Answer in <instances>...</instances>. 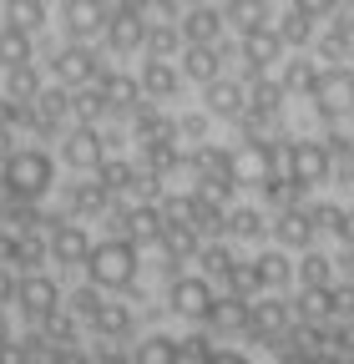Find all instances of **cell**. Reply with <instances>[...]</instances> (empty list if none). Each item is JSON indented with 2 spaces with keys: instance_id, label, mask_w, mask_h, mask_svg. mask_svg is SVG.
<instances>
[{
  "instance_id": "obj_1",
  "label": "cell",
  "mask_w": 354,
  "mask_h": 364,
  "mask_svg": "<svg viewBox=\"0 0 354 364\" xmlns=\"http://www.w3.org/2000/svg\"><path fill=\"white\" fill-rule=\"evenodd\" d=\"M81 273H86V284H97L102 294H127L137 284V273H142V248L132 238H122V233H112V238L92 243Z\"/></svg>"
},
{
  "instance_id": "obj_2",
  "label": "cell",
  "mask_w": 354,
  "mask_h": 364,
  "mask_svg": "<svg viewBox=\"0 0 354 364\" xmlns=\"http://www.w3.org/2000/svg\"><path fill=\"white\" fill-rule=\"evenodd\" d=\"M0 182H6V198L41 203L56 188V157L46 147H16L0 157Z\"/></svg>"
},
{
  "instance_id": "obj_3",
  "label": "cell",
  "mask_w": 354,
  "mask_h": 364,
  "mask_svg": "<svg viewBox=\"0 0 354 364\" xmlns=\"http://www.w3.org/2000/svg\"><path fill=\"white\" fill-rule=\"evenodd\" d=\"M284 177L294 182L299 193H314L334 177V152L329 142H314V136H299V142L284 147Z\"/></svg>"
},
{
  "instance_id": "obj_4",
  "label": "cell",
  "mask_w": 354,
  "mask_h": 364,
  "mask_svg": "<svg viewBox=\"0 0 354 364\" xmlns=\"http://www.w3.org/2000/svg\"><path fill=\"white\" fill-rule=\"evenodd\" d=\"M31 324H46V318L56 314V309H66V294H61V284L51 279V273H21L16 279V299H11Z\"/></svg>"
},
{
  "instance_id": "obj_5",
  "label": "cell",
  "mask_w": 354,
  "mask_h": 364,
  "mask_svg": "<svg viewBox=\"0 0 354 364\" xmlns=\"http://www.w3.org/2000/svg\"><path fill=\"white\" fill-rule=\"evenodd\" d=\"M309 102L324 122H344L354 112V71L349 66H324L319 71V86L309 91Z\"/></svg>"
},
{
  "instance_id": "obj_6",
  "label": "cell",
  "mask_w": 354,
  "mask_h": 364,
  "mask_svg": "<svg viewBox=\"0 0 354 364\" xmlns=\"http://www.w3.org/2000/svg\"><path fill=\"white\" fill-rule=\"evenodd\" d=\"M213 279L208 273H177V279L167 284V309L177 314V318H193V324H203L208 318V309H213Z\"/></svg>"
},
{
  "instance_id": "obj_7",
  "label": "cell",
  "mask_w": 354,
  "mask_h": 364,
  "mask_svg": "<svg viewBox=\"0 0 354 364\" xmlns=\"http://www.w3.org/2000/svg\"><path fill=\"white\" fill-rule=\"evenodd\" d=\"M51 71H56V81L61 86H97V76L107 71V61H102V51H92L86 41H66L61 51H56V61H51Z\"/></svg>"
},
{
  "instance_id": "obj_8",
  "label": "cell",
  "mask_w": 354,
  "mask_h": 364,
  "mask_svg": "<svg viewBox=\"0 0 354 364\" xmlns=\"http://www.w3.org/2000/svg\"><path fill=\"white\" fill-rule=\"evenodd\" d=\"M46 253H51V263H66V268H81L86 263V253H92V233H86V223H76V218H51V238H46Z\"/></svg>"
},
{
  "instance_id": "obj_9",
  "label": "cell",
  "mask_w": 354,
  "mask_h": 364,
  "mask_svg": "<svg viewBox=\"0 0 354 364\" xmlns=\"http://www.w3.org/2000/svg\"><path fill=\"white\" fill-rule=\"evenodd\" d=\"M61 157H66V167H71V172H97V167L112 157V142H107L97 127H66Z\"/></svg>"
},
{
  "instance_id": "obj_10",
  "label": "cell",
  "mask_w": 354,
  "mask_h": 364,
  "mask_svg": "<svg viewBox=\"0 0 354 364\" xmlns=\"http://www.w3.org/2000/svg\"><path fill=\"white\" fill-rule=\"evenodd\" d=\"M238 56H243V71L248 76H269V66H284L289 46H284V36L274 26H263V31H248L238 41Z\"/></svg>"
},
{
  "instance_id": "obj_11",
  "label": "cell",
  "mask_w": 354,
  "mask_h": 364,
  "mask_svg": "<svg viewBox=\"0 0 354 364\" xmlns=\"http://www.w3.org/2000/svg\"><path fill=\"white\" fill-rule=\"evenodd\" d=\"M289 284H294V258H289V248H263V253L248 258V289H253V294H279V289H289Z\"/></svg>"
},
{
  "instance_id": "obj_12",
  "label": "cell",
  "mask_w": 354,
  "mask_h": 364,
  "mask_svg": "<svg viewBox=\"0 0 354 364\" xmlns=\"http://www.w3.org/2000/svg\"><path fill=\"white\" fill-rule=\"evenodd\" d=\"M162 228H167V208H162V203H132V208H117V233L132 238L137 248H142V243L157 248Z\"/></svg>"
},
{
  "instance_id": "obj_13",
  "label": "cell",
  "mask_w": 354,
  "mask_h": 364,
  "mask_svg": "<svg viewBox=\"0 0 354 364\" xmlns=\"http://www.w3.org/2000/svg\"><path fill=\"white\" fill-rule=\"evenodd\" d=\"M289 324H294L289 299H279V294H258V299H248V329H243V334H253V339H284Z\"/></svg>"
},
{
  "instance_id": "obj_14",
  "label": "cell",
  "mask_w": 354,
  "mask_h": 364,
  "mask_svg": "<svg viewBox=\"0 0 354 364\" xmlns=\"http://www.w3.org/2000/svg\"><path fill=\"white\" fill-rule=\"evenodd\" d=\"M102 41H107L112 56H137L142 46H147V16H142V11H117V6H112Z\"/></svg>"
},
{
  "instance_id": "obj_15",
  "label": "cell",
  "mask_w": 354,
  "mask_h": 364,
  "mask_svg": "<svg viewBox=\"0 0 354 364\" xmlns=\"http://www.w3.org/2000/svg\"><path fill=\"white\" fill-rule=\"evenodd\" d=\"M107 16H112L107 0H61V31H66V41L102 36L107 31Z\"/></svg>"
},
{
  "instance_id": "obj_16",
  "label": "cell",
  "mask_w": 354,
  "mask_h": 364,
  "mask_svg": "<svg viewBox=\"0 0 354 364\" xmlns=\"http://www.w3.org/2000/svg\"><path fill=\"white\" fill-rule=\"evenodd\" d=\"M137 81H142V97L147 102H177V97H183V66H177V61H157V56H147L142 61V71H137Z\"/></svg>"
},
{
  "instance_id": "obj_17",
  "label": "cell",
  "mask_w": 354,
  "mask_h": 364,
  "mask_svg": "<svg viewBox=\"0 0 354 364\" xmlns=\"http://www.w3.org/2000/svg\"><path fill=\"white\" fill-rule=\"evenodd\" d=\"M177 31H183L188 46H218L223 31H228L223 6H193V11H183V16H177Z\"/></svg>"
},
{
  "instance_id": "obj_18",
  "label": "cell",
  "mask_w": 354,
  "mask_h": 364,
  "mask_svg": "<svg viewBox=\"0 0 354 364\" xmlns=\"http://www.w3.org/2000/svg\"><path fill=\"white\" fill-rule=\"evenodd\" d=\"M203 107H208V117H243L248 112V81H238V76L208 81L203 86Z\"/></svg>"
},
{
  "instance_id": "obj_19",
  "label": "cell",
  "mask_w": 354,
  "mask_h": 364,
  "mask_svg": "<svg viewBox=\"0 0 354 364\" xmlns=\"http://www.w3.org/2000/svg\"><path fill=\"white\" fill-rule=\"evenodd\" d=\"M97 91H102L107 112H137V107L147 102V97H142V81L127 76V71H117V66H107V71L97 76Z\"/></svg>"
},
{
  "instance_id": "obj_20",
  "label": "cell",
  "mask_w": 354,
  "mask_h": 364,
  "mask_svg": "<svg viewBox=\"0 0 354 364\" xmlns=\"http://www.w3.org/2000/svg\"><path fill=\"white\" fill-rule=\"evenodd\" d=\"M223 61H228V46L223 41H218V46H183V56H177L183 76L198 81V86H208V81L223 76Z\"/></svg>"
},
{
  "instance_id": "obj_21",
  "label": "cell",
  "mask_w": 354,
  "mask_h": 364,
  "mask_svg": "<svg viewBox=\"0 0 354 364\" xmlns=\"http://www.w3.org/2000/svg\"><path fill=\"white\" fill-rule=\"evenodd\" d=\"M208 334H243L248 329V294H218L208 318H203Z\"/></svg>"
},
{
  "instance_id": "obj_22",
  "label": "cell",
  "mask_w": 354,
  "mask_h": 364,
  "mask_svg": "<svg viewBox=\"0 0 354 364\" xmlns=\"http://www.w3.org/2000/svg\"><path fill=\"white\" fill-rule=\"evenodd\" d=\"M274 238H279V248H314L319 228H314V218H309V208H279Z\"/></svg>"
},
{
  "instance_id": "obj_23",
  "label": "cell",
  "mask_w": 354,
  "mask_h": 364,
  "mask_svg": "<svg viewBox=\"0 0 354 364\" xmlns=\"http://www.w3.org/2000/svg\"><path fill=\"white\" fill-rule=\"evenodd\" d=\"M319 61L309 56V51H299V56H284V71H279V81H284V91L289 97H309V91L319 86Z\"/></svg>"
},
{
  "instance_id": "obj_24",
  "label": "cell",
  "mask_w": 354,
  "mask_h": 364,
  "mask_svg": "<svg viewBox=\"0 0 354 364\" xmlns=\"http://www.w3.org/2000/svg\"><path fill=\"white\" fill-rule=\"evenodd\" d=\"M294 284H304V294H324L334 289V258L314 253V248H304V258L294 263Z\"/></svg>"
},
{
  "instance_id": "obj_25",
  "label": "cell",
  "mask_w": 354,
  "mask_h": 364,
  "mask_svg": "<svg viewBox=\"0 0 354 364\" xmlns=\"http://www.w3.org/2000/svg\"><path fill=\"white\" fill-rule=\"evenodd\" d=\"M223 21H228L238 36H248V31L274 26V6H269V0H228V6H223Z\"/></svg>"
},
{
  "instance_id": "obj_26",
  "label": "cell",
  "mask_w": 354,
  "mask_h": 364,
  "mask_svg": "<svg viewBox=\"0 0 354 364\" xmlns=\"http://www.w3.org/2000/svg\"><path fill=\"white\" fill-rule=\"evenodd\" d=\"M274 31L284 36V46H289V51H309V46H314L319 41V21H309L304 11H284V16H274Z\"/></svg>"
},
{
  "instance_id": "obj_27",
  "label": "cell",
  "mask_w": 354,
  "mask_h": 364,
  "mask_svg": "<svg viewBox=\"0 0 354 364\" xmlns=\"http://www.w3.org/2000/svg\"><path fill=\"white\" fill-rule=\"evenodd\" d=\"M132 364H183V349L172 334H142L132 344Z\"/></svg>"
},
{
  "instance_id": "obj_28",
  "label": "cell",
  "mask_w": 354,
  "mask_h": 364,
  "mask_svg": "<svg viewBox=\"0 0 354 364\" xmlns=\"http://www.w3.org/2000/svg\"><path fill=\"white\" fill-rule=\"evenodd\" d=\"M26 61H36V36L16 31V26H0V71L26 66Z\"/></svg>"
},
{
  "instance_id": "obj_29",
  "label": "cell",
  "mask_w": 354,
  "mask_h": 364,
  "mask_svg": "<svg viewBox=\"0 0 354 364\" xmlns=\"http://www.w3.org/2000/svg\"><path fill=\"white\" fill-rule=\"evenodd\" d=\"M41 91H46V86H41V66L36 61H26V66H11L6 71V97L11 102H41Z\"/></svg>"
},
{
  "instance_id": "obj_30",
  "label": "cell",
  "mask_w": 354,
  "mask_h": 364,
  "mask_svg": "<svg viewBox=\"0 0 354 364\" xmlns=\"http://www.w3.org/2000/svg\"><path fill=\"white\" fill-rule=\"evenodd\" d=\"M92 329H97L102 339H127L132 329H137V318H132L127 304H112V299H107V304L97 309V318H92Z\"/></svg>"
},
{
  "instance_id": "obj_31",
  "label": "cell",
  "mask_w": 354,
  "mask_h": 364,
  "mask_svg": "<svg viewBox=\"0 0 354 364\" xmlns=\"http://www.w3.org/2000/svg\"><path fill=\"white\" fill-rule=\"evenodd\" d=\"M0 21L36 36L41 26H46V0H6V6H0Z\"/></svg>"
},
{
  "instance_id": "obj_32",
  "label": "cell",
  "mask_w": 354,
  "mask_h": 364,
  "mask_svg": "<svg viewBox=\"0 0 354 364\" xmlns=\"http://www.w3.org/2000/svg\"><path fill=\"white\" fill-rule=\"evenodd\" d=\"M228 233L233 238H258L263 233V213L258 208H228Z\"/></svg>"
},
{
  "instance_id": "obj_33",
  "label": "cell",
  "mask_w": 354,
  "mask_h": 364,
  "mask_svg": "<svg viewBox=\"0 0 354 364\" xmlns=\"http://www.w3.org/2000/svg\"><path fill=\"white\" fill-rule=\"evenodd\" d=\"M294 11H304L309 21H329L334 11H339V0H289Z\"/></svg>"
},
{
  "instance_id": "obj_34",
  "label": "cell",
  "mask_w": 354,
  "mask_h": 364,
  "mask_svg": "<svg viewBox=\"0 0 354 364\" xmlns=\"http://www.w3.org/2000/svg\"><path fill=\"white\" fill-rule=\"evenodd\" d=\"M51 364H97V359H86L76 344H56V349H51Z\"/></svg>"
},
{
  "instance_id": "obj_35",
  "label": "cell",
  "mask_w": 354,
  "mask_h": 364,
  "mask_svg": "<svg viewBox=\"0 0 354 364\" xmlns=\"http://www.w3.org/2000/svg\"><path fill=\"white\" fill-rule=\"evenodd\" d=\"M334 238H339L344 248H354V208H344V218H339V228H334Z\"/></svg>"
},
{
  "instance_id": "obj_36",
  "label": "cell",
  "mask_w": 354,
  "mask_h": 364,
  "mask_svg": "<svg viewBox=\"0 0 354 364\" xmlns=\"http://www.w3.org/2000/svg\"><path fill=\"white\" fill-rule=\"evenodd\" d=\"M203 364H253V359H248V354H238V349H213Z\"/></svg>"
},
{
  "instance_id": "obj_37",
  "label": "cell",
  "mask_w": 354,
  "mask_h": 364,
  "mask_svg": "<svg viewBox=\"0 0 354 364\" xmlns=\"http://www.w3.org/2000/svg\"><path fill=\"white\" fill-rule=\"evenodd\" d=\"M16 299V279H11V268L0 263V304H11Z\"/></svg>"
},
{
  "instance_id": "obj_38",
  "label": "cell",
  "mask_w": 354,
  "mask_h": 364,
  "mask_svg": "<svg viewBox=\"0 0 354 364\" xmlns=\"http://www.w3.org/2000/svg\"><path fill=\"white\" fill-rule=\"evenodd\" d=\"M97 364H132V359H127V354H117V349H102V354H97Z\"/></svg>"
},
{
  "instance_id": "obj_39",
  "label": "cell",
  "mask_w": 354,
  "mask_h": 364,
  "mask_svg": "<svg viewBox=\"0 0 354 364\" xmlns=\"http://www.w3.org/2000/svg\"><path fill=\"white\" fill-rule=\"evenodd\" d=\"M147 6L152 0H117V11H142V16H147Z\"/></svg>"
},
{
  "instance_id": "obj_40",
  "label": "cell",
  "mask_w": 354,
  "mask_h": 364,
  "mask_svg": "<svg viewBox=\"0 0 354 364\" xmlns=\"http://www.w3.org/2000/svg\"><path fill=\"white\" fill-rule=\"evenodd\" d=\"M11 339V318H6V309H0V344Z\"/></svg>"
},
{
  "instance_id": "obj_41",
  "label": "cell",
  "mask_w": 354,
  "mask_h": 364,
  "mask_svg": "<svg viewBox=\"0 0 354 364\" xmlns=\"http://www.w3.org/2000/svg\"><path fill=\"white\" fill-rule=\"evenodd\" d=\"M349 162H354V136H349Z\"/></svg>"
},
{
  "instance_id": "obj_42",
  "label": "cell",
  "mask_w": 354,
  "mask_h": 364,
  "mask_svg": "<svg viewBox=\"0 0 354 364\" xmlns=\"http://www.w3.org/2000/svg\"><path fill=\"white\" fill-rule=\"evenodd\" d=\"M0 198H6V182H0Z\"/></svg>"
}]
</instances>
